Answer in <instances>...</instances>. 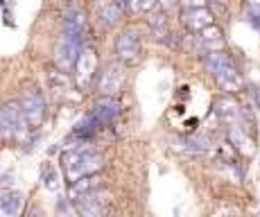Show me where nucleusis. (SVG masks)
Returning <instances> with one entry per match:
<instances>
[{"label":"nucleus","mask_w":260,"mask_h":217,"mask_svg":"<svg viewBox=\"0 0 260 217\" xmlns=\"http://www.w3.org/2000/svg\"><path fill=\"white\" fill-rule=\"evenodd\" d=\"M29 125L25 120L21 104L18 102H7L0 107V138L7 143H27L29 138Z\"/></svg>","instance_id":"f257e3e1"},{"label":"nucleus","mask_w":260,"mask_h":217,"mask_svg":"<svg viewBox=\"0 0 260 217\" xmlns=\"http://www.w3.org/2000/svg\"><path fill=\"white\" fill-rule=\"evenodd\" d=\"M116 57H118V64H122L124 68L129 66H136L143 57V45H141V37H138L134 29H124L116 37Z\"/></svg>","instance_id":"20e7f679"},{"label":"nucleus","mask_w":260,"mask_h":217,"mask_svg":"<svg viewBox=\"0 0 260 217\" xmlns=\"http://www.w3.org/2000/svg\"><path fill=\"white\" fill-rule=\"evenodd\" d=\"M18 104H21V111H23L25 120H27L29 129L41 127L43 120H46V113H48L46 100H43L41 90H37V88H27V90H25V93L21 95Z\"/></svg>","instance_id":"39448f33"},{"label":"nucleus","mask_w":260,"mask_h":217,"mask_svg":"<svg viewBox=\"0 0 260 217\" xmlns=\"http://www.w3.org/2000/svg\"><path fill=\"white\" fill-rule=\"evenodd\" d=\"M127 82V73H124L122 64H109L95 79V93L100 98H116L120 90L124 88Z\"/></svg>","instance_id":"7ed1b4c3"},{"label":"nucleus","mask_w":260,"mask_h":217,"mask_svg":"<svg viewBox=\"0 0 260 217\" xmlns=\"http://www.w3.org/2000/svg\"><path fill=\"white\" fill-rule=\"evenodd\" d=\"M88 113H91L102 127H107V125H111L120 115V102L116 98H100Z\"/></svg>","instance_id":"9b49d317"},{"label":"nucleus","mask_w":260,"mask_h":217,"mask_svg":"<svg viewBox=\"0 0 260 217\" xmlns=\"http://www.w3.org/2000/svg\"><path fill=\"white\" fill-rule=\"evenodd\" d=\"M59 163H61V172H63V179H66L68 185H73L75 181H79L84 176L82 152H77V149H63Z\"/></svg>","instance_id":"6e6552de"},{"label":"nucleus","mask_w":260,"mask_h":217,"mask_svg":"<svg viewBox=\"0 0 260 217\" xmlns=\"http://www.w3.org/2000/svg\"><path fill=\"white\" fill-rule=\"evenodd\" d=\"M41 179H43V185H46L50 193H57V190H59L57 170H54L50 163H43V165H41Z\"/></svg>","instance_id":"4be33fe9"},{"label":"nucleus","mask_w":260,"mask_h":217,"mask_svg":"<svg viewBox=\"0 0 260 217\" xmlns=\"http://www.w3.org/2000/svg\"><path fill=\"white\" fill-rule=\"evenodd\" d=\"M100 75V59H98V50L93 45L82 48V52L77 54V61L73 68V84L79 93H88L93 88L95 79Z\"/></svg>","instance_id":"f03ea898"},{"label":"nucleus","mask_w":260,"mask_h":217,"mask_svg":"<svg viewBox=\"0 0 260 217\" xmlns=\"http://www.w3.org/2000/svg\"><path fill=\"white\" fill-rule=\"evenodd\" d=\"M181 23L186 25L188 32L199 34L206 27L215 25V14L208 9V5H183Z\"/></svg>","instance_id":"423d86ee"},{"label":"nucleus","mask_w":260,"mask_h":217,"mask_svg":"<svg viewBox=\"0 0 260 217\" xmlns=\"http://www.w3.org/2000/svg\"><path fill=\"white\" fill-rule=\"evenodd\" d=\"M156 7V3H124V14H149Z\"/></svg>","instance_id":"5701e85b"},{"label":"nucleus","mask_w":260,"mask_h":217,"mask_svg":"<svg viewBox=\"0 0 260 217\" xmlns=\"http://www.w3.org/2000/svg\"><path fill=\"white\" fill-rule=\"evenodd\" d=\"M48 84L50 88H52V93L57 95V98L61 100H68V102H77L79 95L75 93V84H73V77L66 73H59V70H52V73H48Z\"/></svg>","instance_id":"1a4fd4ad"},{"label":"nucleus","mask_w":260,"mask_h":217,"mask_svg":"<svg viewBox=\"0 0 260 217\" xmlns=\"http://www.w3.org/2000/svg\"><path fill=\"white\" fill-rule=\"evenodd\" d=\"M104 188V176L102 174H88V176H82L79 181H75L68 190V199H79L84 195H93V193H100Z\"/></svg>","instance_id":"f8f14e48"},{"label":"nucleus","mask_w":260,"mask_h":217,"mask_svg":"<svg viewBox=\"0 0 260 217\" xmlns=\"http://www.w3.org/2000/svg\"><path fill=\"white\" fill-rule=\"evenodd\" d=\"M215 82L219 84V88H222L229 98H233V95H238V93H242L244 90V79H242V75H240L238 68L229 70V73H224V75H217Z\"/></svg>","instance_id":"f3484780"},{"label":"nucleus","mask_w":260,"mask_h":217,"mask_svg":"<svg viewBox=\"0 0 260 217\" xmlns=\"http://www.w3.org/2000/svg\"><path fill=\"white\" fill-rule=\"evenodd\" d=\"M183 145H186L183 149L197 154V152H208V149L213 147V140L208 138V136H204V134H194V136H188V138H183Z\"/></svg>","instance_id":"412c9836"},{"label":"nucleus","mask_w":260,"mask_h":217,"mask_svg":"<svg viewBox=\"0 0 260 217\" xmlns=\"http://www.w3.org/2000/svg\"><path fill=\"white\" fill-rule=\"evenodd\" d=\"M107 217H118V215H107Z\"/></svg>","instance_id":"b1692460"},{"label":"nucleus","mask_w":260,"mask_h":217,"mask_svg":"<svg viewBox=\"0 0 260 217\" xmlns=\"http://www.w3.org/2000/svg\"><path fill=\"white\" fill-rule=\"evenodd\" d=\"M229 140L236 145L240 152H247V154L253 152L251 140L247 138V131H244V127H240V125H236V127H229Z\"/></svg>","instance_id":"aec40b11"},{"label":"nucleus","mask_w":260,"mask_h":217,"mask_svg":"<svg viewBox=\"0 0 260 217\" xmlns=\"http://www.w3.org/2000/svg\"><path fill=\"white\" fill-rule=\"evenodd\" d=\"M82 168H84V176L88 174H102L104 170V156L100 152H84L82 154Z\"/></svg>","instance_id":"6ab92c4d"},{"label":"nucleus","mask_w":260,"mask_h":217,"mask_svg":"<svg viewBox=\"0 0 260 217\" xmlns=\"http://www.w3.org/2000/svg\"><path fill=\"white\" fill-rule=\"evenodd\" d=\"M215 109H217V115L222 118L224 125H229V127H236V125H240V118H242V109H240V104H238L233 98H229V95L219 98L217 104H215Z\"/></svg>","instance_id":"dca6fc26"},{"label":"nucleus","mask_w":260,"mask_h":217,"mask_svg":"<svg viewBox=\"0 0 260 217\" xmlns=\"http://www.w3.org/2000/svg\"><path fill=\"white\" fill-rule=\"evenodd\" d=\"M98 16L100 21H102V25L107 29L116 27V25H120L124 21V3H102L98 5Z\"/></svg>","instance_id":"2eb2a0df"},{"label":"nucleus","mask_w":260,"mask_h":217,"mask_svg":"<svg viewBox=\"0 0 260 217\" xmlns=\"http://www.w3.org/2000/svg\"><path fill=\"white\" fill-rule=\"evenodd\" d=\"M102 190L100 193H93V195H84L79 199H73V206L77 210L79 217H107V206L104 201L100 199Z\"/></svg>","instance_id":"9d476101"},{"label":"nucleus","mask_w":260,"mask_h":217,"mask_svg":"<svg viewBox=\"0 0 260 217\" xmlns=\"http://www.w3.org/2000/svg\"><path fill=\"white\" fill-rule=\"evenodd\" d=\"M204 66H206V68L213 73V77H217V75H224V73H229V70H236L238 68L236 61H233V57L226 52V50L204 54Z\"/></svg>","instance_id":"ddd939ff"},{"label":"nucleus","mask_w":260,"mask_h":217,"mask_svg":"<svg viewBox=\"0 0 260 217\" xmlns=\"http://www.w3.org/2000/svg\"><path fill=\"white\" fill-rule=\"evenodd\" d=\"M63 34L88 39V14L79 5H68L63 14Z\"/></svg>","instance_id":"0eeeda50"},{"label":"nucleus","mask_w":260,"mask_h":217,"mask_svg":"<svg viewBox=\"0 0 260 217\" xmlns=\"http://www.w3.org/2000/svg\"><path fill=\"white\" fill-rule=\"evenodd\" d=\"M23 208V195L18 190H7L0 195V210L7 217H16Z\"/></svg>","instance_id":"a211bd4d"},{"label":"nucleus","mask_w":260,"mask_h":217,"mask_svg":"<svg viewBox=\"0 0 260 217\" xmlns=\"http://www.w3.org/2000/svg\"><path fill=\"white\" fill-rule=\"evenodd\" d=\"M147 25H149V29H152L154 41L172 45V32H170V27H168V14L158 12V7H156V12L147 14Z\"/></svg>","instance_id":"4468645a"}]
</instances>
